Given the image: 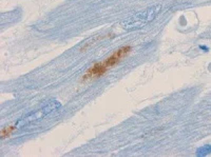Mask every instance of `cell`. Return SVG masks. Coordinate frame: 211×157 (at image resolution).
I'll use <instances>...</instances> for the list:
<instances>
[{
	"mask_svg": "<svg viewBox=\"0 0 211 157\" xmlns=\"http://www.w3.org/2000/svg\"><path fill=\"white\" fill-rule=\"evenodd\" d=\"M133 47L131 44H125L114 50L110 55L105 57L102 60L95 61L90 65L79 78V84H87L104 77L109 71L121 63L132 53Z\"/></svg>",
	"mask_w": 211,
	"mask_h": 157,
	"instance_id": "6da1fadb",
	"label": "cell"
},
{
	"mask_svg": "<svg viewBox=\"0 0 211 157\" xmlns=\"http://www.w3.org/2000/svg\"><path fill=\"white\" fill-rule=\"evenodd\" d=\"M17 129H18L17 124H10V125H5V127H3L1 129V131H0V140L4 141L5 139L10 138V137L16 132Z\"/></svg>",
	"mask_w": 211,
	"mask_h": 157,
	"instance_id": "7a4b0ae2",
	"label": "cell"
},
{
	"mask_svg": "<svg viewBox=\"0 0 211 157\" xmlns=\"http://www.w3.org/2000/svg\"><path fill=\"white\" fill-rule=\"evenodd\" d=\"M112 36H114L113 34H107V35H99V36H96L95 38L94 39H92V40H90V41H88V42H85V43L82 45V47L79 48V51L80 52H85V51H88L89 48L92 47L93 44H95L96 42H98V41H100V40H104V39H107V38H110V37H112Z\"/></svg>",
	"mask_w": 211,
	"mask_h": 157,
	"instance_id": "3957f363",
	"label": "cell"
}]
</instances>
